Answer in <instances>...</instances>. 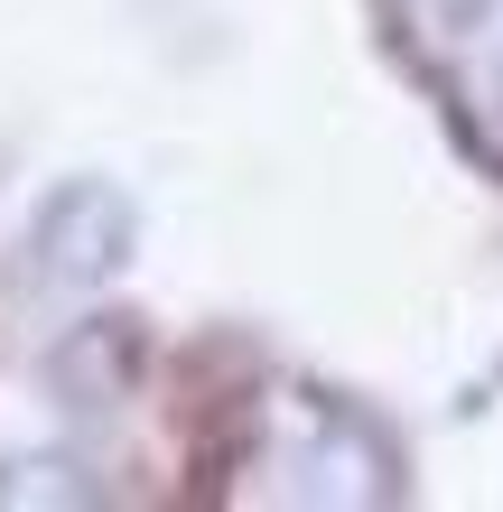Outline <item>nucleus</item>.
Here are the masks:
<instances>
[{"label":"nucleus","mask_w":503,"mask_h":512,"mask_svg":"<svg viewBox=\"0 0 503 512\" xmlns=\"http://www.w3.org/2000/svg\"><path fill=\"white\" fill-rule=\"evenodd\" d=\"M410 28L476 112H503V0H410Z\"/></svg>","instance_id":"nucleus-3"},{"label":"nucleus","mask_w":503,"mask_h":512,"mask_svg":"<svg viewBox=\"0 0 503 512\" xmlns=\"http://www.w3.org/2000/svg\"><path fill=\"white\" fill-rule=\"evenodd\" d=\"M122 261H131V205L112 187H94V177L56 187L38 205V224H28V289H47V298L103 289Z\"/></svg>","instance_id":"nucleus-2"},{"label":"nucleus","mask_w":503,"mask_h":512,"mask_svg":"<svg viewBox=\"0 0 503 512\" xmlns=\"http://www.w3.org/2000/svg\"><path fill=\"white\" fill-rule=\"evenodd\" d=\"M261 475H271L280 503H382L392 494V447L327 391H271Z\"/></svg>","instance_id":"nucleus-1"}]
</instances>
